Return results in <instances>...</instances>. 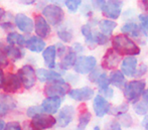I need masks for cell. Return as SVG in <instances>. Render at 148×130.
<instances>
[{
  "label": "cell",
  "mask_w": 148,
  "mask_h": 130,
  "mask_svg": "<svg viewBox=\"0 0 148 130\" xmlns=\"http://www.w3.org/2000/svg\"><path fill=\"white\" fill-rule=\"evenodd\" d=\"M16 108V102L7 94H0V117H4Z\"/></svg>",
  "instance_id": "obj_14"
},
{
  "label": "cell",
  "mask_w": 148,
  "mask_h": 130,
  "mask_svg": "<svg viewBox=\"0 0 148 130\" xmlns=\"http://www.w3.org/2000/svg\"><path fill=\"white\" fill-rule=\"evenodd\" d=\"M123 2L118 1V0H110V1H105L104 5L102 6V12L104 16L110 19H117L120 16L121 11H122Z\"/></svg>",
  "instance_id": "obj_6"
},
{
  "label": "cell",
  "mask_w": 148,
  "mask_h": 130,
  "mask_svg": "<svg viewBox=\"0 0 148 130\" xmlns=\"http://www.w3.org/2000/svg\"><path fill=\"white\" fill-rule=\"evenodd\" d=\"M142 125H143V127H144L145 129L148 130V114H147V116H145V118L143 119Z\"/></svg>",
  "instance_id": "obj_48"
},
{
  "label": "cell",
  "mask_w": 148,
  "mask_h": 130,
  "mask_svg": "<svg viewBox=\"0 0 148 130\" xmlns=\"http://www.w3.org/2000/svg\"><path fill=\"white\" fill-rule=\"evenodd\" d=\"M96 65H97V61L94 56H79L74 69L79 74H88L95 69Z\"/></svg>",
  "instance_id": "obj_7"
},
{
  "label": "cell",
  "mask_w": 148,
  "mask_h": 130,
  "mask_svg": "<svg viewBox=\"0 0 148 130\" xmlns=\"http://www.w3.org/2000/svg\"><path fill=\"white\" fill-rule=\"evenodd\" d=\"M141 3H142L144 9L148 11V0H143V1H141Z\"/></svg>",
  "instance_id": "obj_52"
},
{
  "label": "cell",
  "mask_w": 148,
  "mask_h": 130,
  "mask_svg": "<svg viewBox=\"0 0 148 130\" xmlns=\"http://www.w3.org/2000/svg\"><path fill=\"white\" fill-rule=\"evenodd\" d=\"M142 96H143V100H144V102H146V103L148 104V89L145 90Z\"/></svg>",
  "instance_id": "obj_50"
},
{
  "label": "cell",
  "mask_w": 148,
  "mask_h": 130,
  "mask_svg": "<svg viewBox=\"0 0 148 130\" xmlns=\"http://www.w3.org/2000/svg\"><path fill=\"white\" fill-rule=\"evenodd\" d=\"M70 51L71 52H74L75 54H78V52H82L83 51H84V47H83V45H81V43H76L72 47H71Z\"/></svg>",
  "instance_id": "obj_44"
},
{
  "label": "cell",
  "mask_w": 148,
  "mask_h": 130,
  "mask_svg": "<svg viewBox=\"0 0 148 130\" xmlns=\"http://www.w3.org/2000/svg\"><path fill=\"white\" fill-rule=\"evenodd\" d=\"M108 41H109V36L103 34L102 32L96 31V32L94 33V41H95V43H97V45H105V43H107Z\"/></svg>",
  "instance_id": "obj_33"
},
{
  "label": "cell",
  "mask_w": 148,
  "mask_h": 130,
  "mask_svg": "<svg viewBox=\"0 0 148 130\" xmlns=\"http://www.w3.org/2000/svg\"><path fill=\"white\" fill-rule=\"evenodd\" d=\"M56 47H57V52H58V54H59V56L62 58V56L66 54V47H64L62 43H58V45H56Z\"/></svg>",
  "instance_id": "obj_45"
},
{
  "label": "cell",
  "mask_w": 148,
  "mask_h": 130,
  "mask_svg": "<svg viewBox=\"0 0 148 130\" xmlns=\"http://www.w3.org/2000/svg\"><path fill=\"white\" fill-rule=\"evenodd\" d=\"M104 130H122L121 129V125L119 124L116 121H110L107 124L105 125V128Z\"/></svg>",
  "instance_id": "obj_41"
},
{
  "label": "cell",
  "mask_w": 148,
  "mask_h": 130,
  "mask_svg": "<svg viewBox=\"0 0 148 130\" xmlns=\"http://www.w3.org/2000/svg\"><path fill=\"white\" fill-rule=\"evenodd\" d=\"M5 52L7 54L8 58H11L12 61H18L24 56L23 51L20 50L18 47H14V45L5 47Z\"/></svg>",
  "instance_id": "obj_26"
},
{
  "label": "cell",
  "mask_w": 148,
  "mask_h": 130,
  "mask_svg": "<svg viewBox=\"0 0 148 130\" xmlns=\"http://www.w3.org/2000/svg\"><path fill=\"white\" fill-rule=\"evenodd\" d=\"M5 122H4L2 119H0V130H4V128H5Z\"/></svg>",
  "instance_id": "obj_53"
},
{
  "label": "cell",
  "mask_w": 148,
  "mask_h": 130,
  "mask_svg": "<svg viewBox=\"0 0 148 130\" xmlns=\"http://www.w3.org/2000/svg\"><path fill=\"white\" fill-rule=\"evenodd\" d=\"M121 31L124 33H128L131 34V36H133L134 39L141 41L142 39V35H141V29L139 28V26L135 23H127L125 25L122 26Z\"/></svg>",
  "instance_id": "obj_22"
},
{
  "label": "cell",
  "mask_w": 148,
  "mask_h": 130,
  "mask_svg": "<svg viewBox=\"0 0 148 130\" xmlns=\"http://www.w3.org/2000/svg\"><path fill=\"white\" fill-rule=\"evenodd\" d=\"M139 21H140L141 30L145 35H148V15L147 14H140L139 15Z\"/></svg>",
  "instance_id": "obj_35"
},
{
  "label": "cell",
  "mask_w": 148,
  "mask_h": 130,
  "mask_svg": "<svg viewBox=\"0 0 148 130\" xmlns=\"http://www.w3.org/2000/svg\"><path fill=\"white\" fill-rule=\"evenodd\" d=\"M42 16L47 20L51 25H58L62 21L64 17V10L60 6L56 4H49L43 7L42 9Z\"/></svg>",
  "instance_id": "obj_3"
},
{
  "label": "cell",
  "mask_w": 148,
  "mask_h": 130,
  "mask_svg": "<svg viewBox=\"0 0 148 130\" xmlns=\"http://www.w3.org/2000/svg\"><path fill=\"white\" fill-rule=\"evenodd\" d=\"M75 116V109L73 106H64L60 111L57 123L60 127H66L73 121Z\"/></svg>",
  "instance_id": "obj_12"
},
{
  "label": "cell",
  "mask_w": 148,
  "mask_h": 130,
  "mask_svg": "<svg viewBox=\"0 0 148 130\" xmlns=\"http://www.w3.org/2000/svg\"><path fill=\"white\" fill-rule=\"evenodd\" d=\"M22 87V83L17 75H14L12 73H7L4 77L3 88L5 93H16Z\"/></svg>",
  "instance_id": "obj_9"
},
{
  "label": "cell",
  "mask_w": 148,
  "mask_h": 130,
  "mask_svg": "<svg viewBox=\"0 0 148 130\" xmlns=\"http://www.w3.org/2000/svg\"><path fill=\"white\" fill-rule=\"evenodd\" d=\"M127 110H128V104L123 103V104L119 105V106L114 107V108L111 110V113H112L113 115H117V116H121V115L125 114V113L127 112Z\"/></svg>",
  "instance_id": "obj_34"
},
{
  "label": "cell",
  "mask_w": 148,
  "mask_h": 130,
  "mask_svg": "<svg viewBox=\"0 0 148 130\" xmlns=\"http://www.w3.org/2000/svg\"><path fill=\"white\" fill-rule=\"evenodd\" d=\"M100 93L104 96V98H105V99H106V98H107V99H109V98L113 97V90H112L111 88H108V89H106V90H102V91H100Z\"/></svg>",
  "instance_id": "obj_43"
},
{
  "label": "cell",
  "mask_w": 148,
  "mask_h": 130,
  "mask_svg": "<svg viewBox=\"0 0 148 130\" xmlns=\"http://www.w3.org/2000/svg\"><path fill=\"white\" fill-rule=\"evenodd\" d=\"M103 74V72H102L100 69H94L93 71L91 72V74H90V77L89 79L91 80L92 82H94V83H96V82L98 81V79L100 78V76Z\"/></svg>",
  "instance_id": "obj_40"
},
{
  "label": "cell",
  "mask_w": 148,
  "mask_h": 130,
  "mask_svg": "<svg viewBox=\"0 0 148 130\" xmlns=\"http://www.w3.org/2000/svg\"><path fill=\"white\" fill-rule=\"evenodd\" d=\"M25 47L32 52H40L45 50V43L42 39L36 36V35H33L28 39H26Z\"/></svg>",
  "instance_id": "obj_21"
},
{
  "label": "cell",
  "mask_w": 148,
  "mask_h": 130,
  "mask_svg": "<svg viewBox=\"0 0 148 130\" xmlns=\"http://www.w3.org/2000/svg\"><path fill=\"white\" fill-rule=\"evenodd\" d=\"M147 72V67L145 66V65H140L139 66V69L138 71H136V74H135L134 77H140V76H143V75L145 74V73Z\"/></svg>",
  "instance_id": "obj_46"
},
{
  "label": "cell",
  "mask_w": 148,
  "mask_h": 130,
  "mask_svg": "<svg viewBox=\"0 0 148 130\" xmlns=\"http://www.w3.org/2000/svg\"><path fill=\"white\" fill-rule=\"evenodd\" d=\"M1 27L2 28H4V29H6V28H12V27H13V25H12L11 23H10V22H5V23H3L1 25Z\"/></svg>",
  "instance_id": "obj_49"
},
{
  "label": "cell",
  "mask_w": 148,
  "mask_h": 130,
  "mask_svg": "<svg viewBox=\"0 0 148 130\" xmlns=\"http://www.w3.org/2000/svg\"><path fill=\"white\" fill-rule=\"evenodd\" d=\"M94 130H101V129H100L99 126H95V127H94Z\"/></svg>",
  "instance_id": "obj_54"
},
{
  "label": "cell",
  "mask_w": 148,
  "mask_h": 130,
  "mask_svg": "<svg viewBox=\"0 0 148 130\" xmlns=\"http://www.w3.org/2000/svg\"><path fill=\"white\" fill-rule=\"evenodd\" d=\"M145 89V81L136 80L127 83L124 87V96L126 100L131 103H135L141 95H143Z\"/></svg>",
  "instance_id": "obj_2"
},
{
  "label": "cell",
  "mask_w": 148,
  "mask_h": 130,
  "mask_svg": "<svg viewBox=\"0 0 148 130\" xmlns=\"http://www.w3.org/2000/svg\"><path fill=\"white\" fill-rule=\"evenodd\" d=\"M58 35L62 41L64 43H70L73 39V33L71 30H69L66 27H60V29H58Z\"/></svg>",
  "instance_id": "obj_30"
},
{
  "label": "cell",
  "mask_w": 148,
  "mask_h": 130,
  "mask_svg": "<svg viewBox=\"0 0 148 130\" xmlns=\"http://www.w3.org/2000/svg\"><path fill=\"white\" fill-rule=\"evenodd\" d=\"M117 23L115 21H112V20H108V19H104L100 22V29H101L102 33L107 36L112 34L113 30L116 28Z\"/></svg>",
  "instance_id": "obj_27"
},
{
  "label": "cell",
  "mask_w": 148,
  "mask_h": 130,
  "mask_svg": "<svg viewBox=\"0 0 148 130\" xmlns=\"http://www.w3.org/2000/svg\"><path fill=\"white\" fill-rule=\"evenodd\" d=\"M57 123V119L49 114H39L32 118L31 126L35 130H45L51 128Z\"/></svg>",
  "instance_id": "obj_8"
},
{
  "label": "cell",
  "mask_w": 148,
  "mask_h": 130,
  "mask_svg": "<svg viewBox=\"0 0 148 130\" xmlns=\"http://www.w3.org/2000/svg\"><path fill=\"white\" fill-rule=\"evenodd\" d=\"M91 113L88 110L83 111L79 116V125H78V130H85L87 127V125L89 124V122L91 121Z\"/></svg>",
  "instance_id": "obj_28"
},
{
  "label": "cell",
  "mask_w": 148,
  "mask_h": 130,
  "mask_svg": "<svg viewBox=\"0 0 148 130\" xmlns=\"http://www.w3.org/2000/svg\"><path fill=\"white\" fill-rule=\"evenodd\" d=\"M69 96L76 101H88L94 96V91L89 87H83L80 89L71 90L69 92Z\"/></svg>",
  "instance_id": "obj_16"
},
{
  "label": "cell",
  "mask_w": 148,
  "mask_h": 130,
  "mask_svg": "<svg viewBox=\"0 0 148 130\" xmlns=\"http://www.w3.org/2000/svg\"><path fill=\"white\" fill-rule=\"evenodd\" d=\"M8 66V56L5 52V47H0V69Z\"/></svg>",
  "instance_id": "obj_36"
},
{
  "label": "cell",
  "mask_w": 148,
  "mask_h": 130,
  "mask_svg": "<svg viewBox=\"0 0 148 130\" xmlns=\"http://www.w3.org/2000/svg\"><path fill=\"white\" fill-rule=\"evenodd\" d=\"M4 77H5V75H4L3 71H2V69H0V88H2V86H3Z\"/></svg>",
  "instance_id": "obj_47"
},
{
  "label": "cell",
  "mask_w": 148,
  "mask_h": 130,
  "mask_svg": "<svg viewBox=\"0 0 148 130\" xmlns=\"http://www.w3.org/2000/svg\"><path fill=\"white\" fill-rule=\"evenodd\" d=\"M64 3H66V6L68 7V9L70 10V12H76L78 10L79 6L82 3V1L81 0H68Z\"/></svg>",
  "instance_id": "obj_37"
},
{
  "label": "cell",
  "mask_w": 148,
  "mask_h": 130,
  "mask_svg": "<svg viewBox=\"0 0 148 130\" xmlns=\"http://www.w3.org/2000/svg\"><path fill=\"white\" fill-rule=\"evenodd\" d=\"M14 21H15L16 26L22 32L30 33L34 29V22H33V20L23 13L16 14L15 17H14Z\"/></svg>",
  "instance_id": "obj_11"
},
{
  "label": "cell",
  "mask_w": 148,
  "mask_h": 130,
  "mask_svg": "<svg viewBox=\"0 0 148 130\" xmlns=\"http://www.w3.org/2000/svg\"><path fill=\"white\" fill-rule=\"evenodd\" d=\"M96 83H97L98 86H99L100 91H102V90H106V89H108V88H109L110 80L108 79L107 75H106L105 73H103V74L100 76V78L98 79V81L96 82Z\"/></svg>",
  "instance_id": "obj_32"
},
{
  "label": "cell",
  "mask_w": 148,
  "mask_h": 130,
  "mask_svg": "<svg viewBox=\"0 0 148 130\" xmlns=\"http://www.w3.org/2000/svg\"><path fill=\"white\" fill-rule=\"evenodd\" d=\"M57 47L56 45H49L43 51L42 56L45 60V64L49 70L56 68V58H57Z\"/></svg>",
  "instance_id": "obj_20"
},
{
  "label": "cell",
  "mask_w": 148,
  "mask_h": 130,
  "mask_svg": "<svg viewBox=\"0 0 148 130\" xmlns=\"http://www.w3.org/2000/svg\"><path fill=\"white\" fill-rule=\"evenodd\" d=\"M60 105H62V99L59 97H47L43 100L41 104L42 111L47 114H55L59 111Z\"/></svg>",
  "instance_id": "obj_17"
},
{
  "label": "cell",
  "mask_w": 148,
  "mask_h": 130,
  "mask_svg": "<svg viewBox=\"0 0 148 130\" xmlns=\"http://www.w3.org/2000/svg\"><path fill=\"white\" fill-rule=\"evenodd\" d=\"M36 77L40 82H47V83L62 80L60 73L53 70H47V69H38L36 71Z\"/></svg>",
  "instance_id": "obj_18"
},
{
  "label": "cell",
  "mask_w": 148,
  "mask_h": 130,
  "mask_svg": "<svg viewBox=\"0 0 148 130\" xmlns=\"http://www.w3.org/2000/svg\"><path fill=\"white\" fill-rule=\"evenodd\" d=\"M110 84L112 85L116 86L117 88H122V87H125V77H124V74H123L121 71H113L111 72L110 74Z\"/></svg>",
  "instance_id": "obj_23"
},
{
  "label": "cell",
  "mask_w": 148,
  "mask_h": 130,
  "mask_svg": "<svg viewBox=\"0 0 148 130\" xmlns=\"http://www.w3.org/2000/svg\"><path fill=\"white\" fill-rule=\"evenodd\" d=\"M4 16H5V10H4L1 6H0V20H1Z\"/></svg>",
  "instance_id": "obj_51"
},
{
  "label": "cell",
  "mask_w": 148,
  "mask_h": 130,
  "mask_svg": "<svg viewBox=\"0 0 148 130\" xmlns=\"http://www.w3.org/2000/svg\"><path fill=\"white\" fill-rule=\"evenodd\" d=\"M77 130H78V129H77Z\"/></svg>",
  "instance_id": "obj_55"
},
{
  "label": "cell",
  "mask_w": 148,
  "mask_h": 130,
  "mask_svg": "<svg viewBox=\"0 0 148 130\" xmlns=\"http://www.w3.org/2000/svg\"><path fill=\"white\" fill-rule=\"evenodd\" d=\"M77 54H75L74 52H70L69 54H66V56H64V58L60 62V68L62 70H68L71 67H75L77 63Z\"/></svg>",
  "instance_id": "obj_25"
},
{
  "label": "cell",
  "mask_w": 148,
  "mask_h": 130,
  "mask_svg": "<svg viewBox=\"0 0 148 130\" xmlns=\"http://www.w3.org/2000/svg\"><path fill=\"white\" fill-rule=\"evenodd\" d=\"M34 30L36 36L40 37V39H45V37H49V35L51 34V28L47 20L42 15H35Z\"/></svg>",
  "instance_id": "obj_10"
},
{
  "label": "cell",
  "mask_w": 148,
  "mask_h": 130,
  "mask_svg": "<svg viewBox=\"0 0 148 130\" xmlns=\"http://www.w3.org/2000/svg\"><path fill=\"white\" fill-rule=\"evenodd\" d=\"M133 109L138 115H145L148 111V104L143 101L136 102L133 105Z\"/></svg>",
  "instance_id": "obj_31"
},
{
  "label": "cell",
  "mask_w": 148,
  "mask_h": 130,
  "mask_svg": "<svg viewBox=\"0 0 148 130\" xmlns=\"http://www.w3.org/2000/svg\"><path fill=\"white\" fill-rule=\"evenodd\" d=\"M4 130H23L21 125L16 121H10V122L6 123L5 128Z\"/></svg>",
  "instance_id": "obj_39"
},
{
  "label": "cell",
  "mask_w": 148,
  "mask_h": 130,
  "mask_svg": "<svg viewBox=\"0 0 148 130\" xmlns=\"http://www.w3.org/2000/svg\"><path fill=\"white\" fill-rule=\"evenodd\" d=\"M42 112H43L42 108H40V107H36V106H32V107H29V108L27 109V111H26V115H27L28 117H31V118H34L35 116L41 114Z\"/></svg>",
  "instance_id": "obj_38"
},
{
  "label": "cell",
  "mask_w": 148,
  "mask_h": 130,
  "mask_svg": "<svg viewBox=\"0 0 148 130\" xmlns=\"http://www.w3.org/2000/svg\"><path fill=\"white\" fill-rule=\"evenodd\" d=\"M120 60H121L120 54H117L113 49H109L103 58L102 67L105 69H109V70L115 69L118 66L119 63H120Z\"/></svg>",
  "instance_id": "obj_15"
},
{
  "label": "cell",
  "mask_w": 148,
  "mask_h": 130,
  "mask_svg": "<svg viewBox=\"0 0 148 130\" xmlns=\"http://www.w3.org/2000/svg\"><path fill=\"white\" fill-rule=\"evenodd\" d=\"M93 106H94V111H95L96 115L98 117L105 116L108 112H110V109H111L109 102L101 95H97L95 97Z\"/></svg>",
  "instance_id": "obj_13"
},
{
  "label": "cell",
  "mask_w": 148,
  "mask_h": 130,
  "mask_svg": "<svg viewBox=\"0 0 148 130\" xmlns=\"http://www.w3.org/2000/svg\"><path fill=\"white\" fill-rule=\"evenodd\" d=\"M70 90V86L66 84L64 80L57 82H51L49 83L45 87V93L47 97H64L66 93H69Z\"/></svg>",
  "instance_id": "obj_5"
},
{
  "label": "cell",
  "mask_w": 148,
  "mask_h": 130,
  "mask_svg": "<svg viewBox=\"0 0 148 130\" xmlns=\"http://www.w3.org/2000/svg\"><path fill=\"white\" fill-rule=\"evenodd\" d=\"M17 76L22 83V86L26 90H29L36 83V72L30 65H25L17 72Z\"/></svg>",
  "instance_id": "obj_4"
},
{
  "label": "cell",
  "mask_w": 148,
  "mask_h": 130,
  "mask_svg": "<svg viewBox=\"0 0 148 130\" xmlns=\"http://www.w3.org/2000/svg\"><path fill=\"white\" fill-rule=\"evenodd\" d=\"M113 50L119 54L123 56H136L140 54L139 47L127 35L118 34L112 41Z\"/></svg>",
  "instance_id": "obj_1"
},
{
  "label": "cell",
  "mask_w": 148,
  "mask_h": 130,
  "mask_svg": "<svg viewBox=\"0 0 148 130\" xmlns=\"http://www.w3.org/2000/svg\"><path fill=\"white\" fill-rule=\"evenodd\" d=\"M137 69V60L134 56H128L125 58L121 65V71L125 76L134 77L136 74Z\"/></svg>",
  "instance_id": "obj_19"
},
{
  "label": "cell",
  "mask_w": 148,
  "mask_h": 130,
  "mask_svg": "<svg viewBox=\"0 0 148 130\" xmlns=\"http://www.w3.org/2000/svg\"><path fill=\"white\" fill-rule=\"evenodd\" d=\"M6 41L9 43V45H14V47L16 45L22 47V45H25L26 43V39H24L23 35L19 34L17 32H14V31L8 33L7 37H6Z\"/></svg>",
  "instance_id": "obj_24"
},
{
  "label": "cell",
  "mask_w": 148,
  "mask_h": 130,
  "mask_svg": "<svg viewBox=\"0 0 148 130\" xmlns=\"http://www.w3.org/2000/svg\"><path fill=\"white\" fill-rule=\"evenodd\" d=\"M82 33L85 36L86 43L89 45H93L95 43V41H94V33L92 32L91 26L89 24H85V25L82 26Z\"/></svg>",
  "instance_id": "obj_29"
},
{
  "label": "cell",
  "mask_w": 148,
  "mask_h": 130,
  "mask_svg": "<svg viewBox=\"0 0 148 130\" xmlns=\"http://www.w3.org/2000/svg\"><path fill=\"white\" fill-rule=\"evenodd\" d=\"M119 117H120L121 123H122L124 126L128 127V126H130V125L132 124V118H131L129 115L123 114V115H121V116H119Z\"/></svg>",
  "instance_id": "obj_42"
}]
</instances>
